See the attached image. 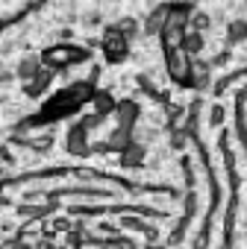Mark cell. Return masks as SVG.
<instances>
[{"instance_id": "cell-1", "label": "cell", "mask_w": 247, "mask_h": 249, "mask_svg": "<svg viewBox=\"0 0 247 249\" xmlns=\"http://www.w3.org/2000/svg\"><path fill=\"white\" fill-rule=\"evenodd\" d=\"M185 50H200V36H197V33H188V38H185Z\"/></svg>"}]
</instances>
